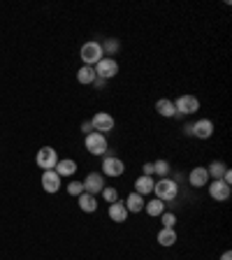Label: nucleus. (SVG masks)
I'll return each mask as SVG.
<instances>
[{"label": "nucleus", "mask_w": 232, "mask_h": 260, "mask_svg": "<svg viewBox=\"0 0 232 260\" xmlns=\"http://www.w3.org/2000/svg\"><path fill=\"white\" fill-rule=\"evenodd\" d=\"M153 193H156L158 200L172 202V200H177V195H179V184L174 181V179H170V177L158 179L156 184H153Z\"/></svg>", "instance_id": "1"}, {"label": "nucleus", "mask_w": 232, "mask_h": 260, "mask_svg": "<svg viewBox=\"0 0 232 260\" xmlns=\"http://www.w3.org/2000/svg\"><path fill=\"white\" fill-rule=\"evenodd\" d=\"M79 56H81V60H84V65H91V68H93L95 63H100V60L105 58L103 44L95 42V40H91V42H86V44H81Z\"/></svg>", "instance_id": "2"}, {"label": "nucleus", "mask_w": 232, "mask_h": 260, "mask_svg": "<svg viewBox=\"0 0 232 260\" xmlns=\"http://www.w3.org/2000/svg\"><path fill=\"white\" fill-rule=\"evenodd\" d=\"M86 151L93 156H107L109 153V144H107V135H100V133H88L86 140H84Z\"/></svg>", "instance_id": "3"}, {"label": "nucleus", "mask_w": 232, "mask_h": 260, "mask_svg": "<svg viewBox=\"0 0 232 260\" xmlns=\"http://www.w3.org/2000/svg\"><path fill=\"white\" fill-rule=\"evenodd\" d=\"M172 103H174L177 116H190V114L200 112V100L195 95H179L177 100H172Z\"/></svg>", "instance_id": "4"}, {"label": "nucleus", "mask_w": 232, "mask_h": 260, "mask_svg": "<svg viewBox=\"0 0 232 260\" xmlns=\"http://www.w3.org/2000/svg\"><path fill=\"white\" fill-rule=\"evenodd\" d=\"M58 153H56L54 146H42L38 151V156H35V165L38 168H42V172H47V170H54L56 162H58Z\"/></svg>", "instance_id": "5"}, {"label": "nucleus", "mask_w": 232, "mask_h": 260, "mask_svg": "<svg viewBox=\"0 0 232 260\" xmlns=\"http://www.w3.org/2000/svg\"><path fill=\"white\" fill-rule=\"evenodd\" d=\"M93 70H95V77H97V79L107 81V79H114V77L119 75V63H116L114 58H107V56H105L100 63L93 65Z\"/></svg>", "instance_id": "6"}, {"label": "nucleus", "mask_w": 232, "mask_h": 260, "mask_svg": "<svg viewBox=\"0 0 232 260\" xmlns=\"http://www.w3.org/2000/svg\"><path fill=\"white\" fill-rule=\"evenodd\" d=\"M91 125H93V133H100V135H109V133L114 130V125H116V121H114L112 114L97 112L95 116L91 119Z\"/></svg>", "instance_id": "7"}, {"label": "nucleus", "mask_w": 232, "mask_h": 260, "mask_svg": "<svg viewBox=\"0 0 232 260\" xmlns=\"http://www.w3.org/2000/svg\"><path fill=\"white\" fill-rule=\"evenodd\" d=\"M81 184H84V193H88V195H100L103 188L107 186L105 184V174L103 172H88L86 179H84Z\"/></svg>", "instance_id": "8"}, {"label": "nucleus", "mask_w": 232, "mask_h": 260, "mask_svg": "<svg viewBox=\"0 0 232 260\" xmlns=\"http://www.w3.org/2000/svg\"><path fill=\"white\" fill-rule=\"evenodd\" d=\"M123 172H125V162L121 160V158H116V156H103V174L116 179V177H121Z\"/></svg>", "instance_id": "9"}, {"label": "nucleus", "mask_w": 232, "mask_h": 260, "mask_svg": "<svg viewBox=\"0 0 232 260\" xmlns=\"http://www.w3.org/2000/svg\"><path fill=\"white\" fill-rule=\"evenodd\" d=\"M190 135L197 137V140H209L214 135V121L211 119H200L190 123Z\"/></svg>", "instance_id": "10"}, {"label": "nucleus", "mask_w": 232, "mask_h": 260, "mask_svg": "<svg viewBox=\"0 0 232 260\" xmlns=\"http://www.w3.org/2000/svg\"><path fill=\"white\" fill-rule=\"evenodd\" d=\"M207 188H209V195L214 198L216 202H223L230 198L232 193V186H227L223 179H216V181H211V184H207Z\"/></svg>", "instance_id": "11"}, {"label": "nucleus", "mask_w": 232, "mask_h": 260, "mask_svg": "<svg viewBox=\"0 0 232 260\" xmlns=\"http://www.w3.org/2000/svg\"><path fill=\"white\" fill-rule=\"evenodd\" d=\"M40 181H42V188L51 195L60 190V177L56 174V170H47V172H42V179H40Z\"/></svg>", "instance_id": "12"}, {"label": "nucleus", "mask_w": 232, "mask_h": 260, "mask_svg": "<svg viewBox=\"0 0 232 260\" xmlns=\"http://www.w3.org/2000/svg\"><path fill=\"white\" fill-rule=\"evenodd\" d=\"M188 184L193 188H205L209 184V174H207V168H193L188 174Z\"/></svg>", "instance_id": "13"}, {"label": "nucleus", "mask_w": 232, "mask_h": 260, "mask_svg": "<svg viewBox=\"0 0 232 260\" xmlns=\"http://www.w3.org/2000/svg\"><path fill=\"white\" fill-rule=\"evenodd\" d=\"M109 218H112L114 223H125L128 221V209H125V202H121V200H116V202H112V205H109Z\"/></svg>", "instance_id": "14"}, {"label": "nucleus", "mask_w": 232, "mask_h": 260, "mask_svg": "<svg viewBox=\"0 0 232 260\" xmlns=\"http://www.w3.org/2000/svg\"><path fill=\"white\" fill-rule=\"evenodd\" d=\"M77 205H79L81 211H86V214H95L97 211V198L95 195H88V193H81L77 198Z\"/></svg>", "instance_id": "15"}, {"label": "nucleus", "mask_w": 232, "mask_h": 260, "mask_svg": "<svg viewBox=\"0 0 232 260\" xmlns=\"http://www.w3.org/2000/svg\"><path fill=\"white\" fill-rule=\"evenodd\" d=\"M125 209H128V214H140L142 209H144V198H142V195H137L135 190H132V193L128 195V198H125Z\"/></svg>", "instance_id": "16"}, {"label": "nucleus", "mask_w": 232, "mask_h": 260, "mask_svg": "<svg viewBox=\"0 0 232 260\" xmlns=\"http://www.w3.org/2000/svg\"><path fill=\"white\" fill-rule=\"evenodd\" d=\"M95 70H93L91 65H81L79 70H77V81L79 84H84V86H93L95 84Z\"/></svg>", "instance_id": "17"}, {"label": "nucleus", "mask_w": 232, "mask_h": 260, "mask_svg": "<svg viewBox=\"0 0 232 260\" xmlns=\"http://www.w3.org/2000/svg\"><path fill=\"white\" fill-rule=\"evenodd\" d=\"M153 184H156V181H153L151 177H144V174H142V177L135 179V193L144 198V195L153 193Z\"/></svg>", "instance_id": "18"}, {"label": "nucleus", "mask_w": 232, "mask_h": 260, "mask_svg": "<svg viewBox=\"0 0 232 260\" xmlns=\"http://www.w3.org/2000/svg\"><path fill=\"white\" fill-rule=\"evenodd\" d=\"M156 239L160 246H165V249H168V246H174V244H177V230H174V228H160V233H158Z\"/></svg>", "instance_id": "19"}, {"label": "nucleus", "mask_w": 232, "mask_h": 260, "mask_svg": "<svg viewBox=\"0 0 232 260\" xmlns=\"http://www.w3.org/2000/svg\"><path fill=\"white\" fill-rule=\"evenodd\" d=\"M56 174H58L60 179L63 177H72V174L77 172V162L75 160H70V158H65V160H58L56 162Z\"/></svg>", "instance_id": "20"}, {"label": "nucleus", "mask_w": 232, "mask_h": 260, "mask_svg": "<svg viewBox=\"0 0 232 260\" xmlns=\"http://www.w3.org/2000/svg\"><path fill=\"white\" fill-rule=\"evenodd\" d=\"M156 112L160 114V116H165V119H172V116H177V112H174V103L170 100V98H160L156 103Z\"/></svg>", "instance_id": "21"}, {"label": "nucleus", "mask_w": 232, "mask_h": 260, "mask_svg": "<svg viewBox=\"0 0 232 260\" xmlns=\"http://www.w3.org/2000/svg\"><path fill=\"white\" fill-rule=\"evenodd\" d=\"M144 209H146V214H149L151 218H158L162 211H165V202L158 200V198H153V200H149V202L144 205Z\"/></svg>", "instance_id": "22"}, {"label": "nucleus", "mask_w": 232, "mask_h": 260, "mask_svg": "<svg viewBox=\"0 0 232 260\" xmlns=\"http://www.w3.org/2000/svg\"><path fill=\"white\" fill-rule=\"evenodd\" d=\"M225 170H227V165L225 162H221V160H214L207 168V174H209V179L211 181H216V179H223V174H225Z\"/></svg>", "instance_id": "23"}, {"label": "nucleus", "mask_w": 232, "mask_h": 260, "mask_svg": "<svg viewBox=\"0 0 232 260\" xmlns=\"http://www.w3.org/2000/svg\"><path fill=\"white\" fill-rule=\"evenodd\" d=\"M103 44V51L105 54H107V58H112L114 54H116V51H119L121 49V44H119V40H114V38H107L105 40V42H100Z\"/></svg>", "instance_id": "24"}, {"label": "nucleus", "mask_w": 232, "mask_h": 260, "mask_svg": "<svg viewBox=\"0 0 232 260\" xmlns=\"http://www.w3.org/2000/svg\"><path fill=\"white\" fill-rule=\"evenodd\" d=\"M100 195H103V200L107 202V205H112V202L119 200V190L114 188V186H105L103 193H100Z\"/></svg>", "instance_id": "25"}, {"label": "nucleus", "mask_w": 232, "mask_h": 260, "mask_svg": "<svg viewBox=\"0 0 232 260\" xmlns=\"http://www.w3.org/2000/svg\"><path fill=\"white\" fill-rule=\"evenodd\" d=\"M170 170H172V168H170V162H168V160H156V162H153V172H156L160 179L168 177Z\"/></svg>", "instance_id": "26"}, {"label": "nucleus", "mask_w": 232, "mask_h": 260, "mask_svg": "<svg viewBox=\"0 0 232 260\" xmlns=\"http://www.w3.org/2000/svg\"><path fill=\"white\" fill-rule=\"evenodd\" d=\"M65 188H68V195H75V198H79V195L84 193V184H81V181H70Z\"/></svg>", "instance_id": "27"}, {"label": "nucleus", "mask_w": 232, "mask_h": 260, "mask_svg": "<svg viewBox=\"0 0 232 260\" xmlns=\"http://www.w3.org/2000/svg\"><path fill=\"white\" fill-rule=\"evenodd\" d=\"M160 221H162V228H174L177 225V216H174L172 211H162Z\"/></svg>", "instance_id": "28"}, {"label": "nucleus", "mask_w": 232, "mask_h": 260, "mask_svg": "<svg viewBox=\"0 0 232 260\" xmlns=\"http://www.w3.org/2000/svg\"><path fill=\"white\" fill-rule=\"evenodd\" d=\"M142 172H144V177H151L153 174V162H144V165H142Z\"/></svg>", "instance_id": "29"}, {"label": "nucleus", "mask_w": 232, "mask_h": 260, "mask_svg": "<svg viewBox=\"0 0 232 260\" xmlns=\"http://www.w3.org/2000/svg\"><path fill=\"white\" fill-rule=\"evenodd\" d=\"M223 181H225L227 186H232V172H230V168L225 170V174H223Z\"/></svg>", "instance_id": "30"}, {"label": "nucleus", "mask_w": 232, "mask_h": 260, "mask_svg": "<svg viewBox=\"0 0 232 260\" xmlns=\"http://www.w3.org/2000/svg\"><path fill=\"white\" fill-rule=\"evenodd\" d=\"M81 130H84V133H93V125H91V121H84V123H81Z\"/></svg>", "instance_id": "31"}, {"label": "nucleus", "mask_w": 232, "mask_h": 260, "mask_svg": "<svg viewBox=\"0 0 232 260\" xmlns=\"http://www.w3.org/2000/svg\"><path fill=\"white\" fill-rule=\"evenodd\" d=\"M221 260H232V251H225V253L221 255Z\"/></svg>", "instance_id": "32"}]
</instances>
